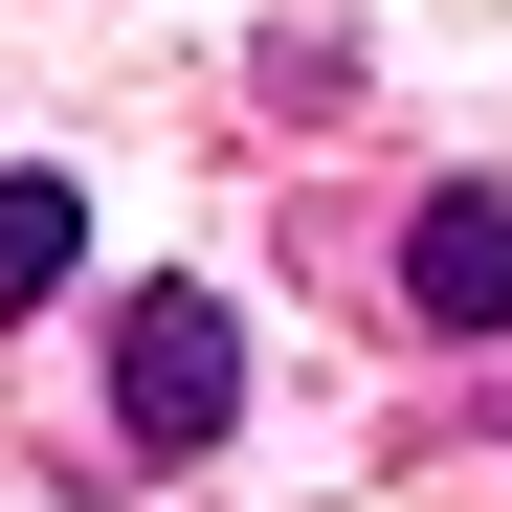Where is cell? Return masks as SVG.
<instances>
[{"instance_id":"1","label":"cell","mask_w":512,"mask_h":512,"mask_svg":"<svg viewBox=\"0 0 512 512\" xmlns=\"http://www.w3.org/2000/svg\"><path fill=\"white\" fill-rule=\"evenodd\" d=\"M112 423H134L156 468H201L223 423H245V312L223 290H134L112 312Z\"/></svg>"},{"instance_id":"3","label":"cell","mask_w":512,"mask_h":512,"mask_svg":"<svg viewBox=\"0 0 512 512\" xmlns=\"http://www.w3.org/2000/svg\"><path fill=\"white\" fill-rule=\"evenodd\" d=\"M67 268H90V201H67V179H0V312H45Z\"/></svg>"},{"instance_id":"2","label":"cell","mask_w":512,"mask_h":512,"mask_svg":"<svg viewBox=\"0 0 512 512\" xmlns=\"http://www.w3.org/2000/svg\"><path fill=\"white\" fill-rule=\"evenodd\" d=\"M401 312L423 334H512V179H446L401 223Z\"/></svg>"}]
</instances>
